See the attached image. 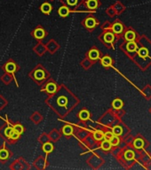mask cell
Segmentation results:
<instances>
[{"label": "cell", "mask_w": 151, "mask_h": 170, "mask_svg": "<svg viewBox=\"0 0 151 170\" xmlns=\"http://www.w3.org/2000/svg\"><path fill=\"white\" fill-rule=\"evenodd\" d=\"M87 163L88 165L93 168H101L103 164H104V159L102 158H101L100 156L98 155H95V154H93L92 156L89 157V159H87Z\"/></svg>", "instance_id": "9a60e30c"}, {"label": "cell", "mask_w": 151, "mask_h": 170, "mask_svg": "<svg viewBox=\"0 0 151 170\" xmlns=\"http://www.w3.org/2000/svg\"><path fill=\"white\" fill-rule=\"evenodd\" d=\"M40 11L42 12V13H44L46 15H49L53 11V6L50 3L45 2L40 5Z\"/></svg>", "instance_id": "1f68e13d"}, {"label": "cell", "mask_w": 151, "mask_h": 170, "mask_svg": "<svg viewBox=\"0 0 151 170\" xmlns=\"http://www.w3.org/2000/svg\"><path fill=\"white\" fill-rule=\"evenodd\" d=\"M111 105H112V109H115V110H116V109H120V108H123V106H124V102H123V100L120 99V98H116V99L113 100Z\"/></svg>", "instance_id": "b9f144b4"}, {"label": "cell", "mask_w": 151, "mask_h": 170, "mask_svg": "<svg viewBox=\"0 0 151 170\" xmlns=\"http://www.w3.org/2000/svg\"><path fill=\"white\" fill-rule=\"evenodd\" d=\"M132 144L136 150H147V148L149 146V141L141 135L133 136Z\"/></svg>", "instance_id": "9c48e42d"}, {"label": "cell", "mask_w": 151, "mask_h": 170, "mask_svg": "<svg viewBox=\"0 0 151 170\" xmlns=\"http://www.w3.org/2000/svg\"><path fill=\"white\" fill-rule=\"evenodd\" d=\"M141 93L143 95V97L147 99V100H150L151 99V86L149 84L145 85L142 89H141Z\"/></svg>", "instance_id": "8d00e7d4"}, {"label": "cell", "mask_w": 151, "mask_h": 170, "mask_svg": "<svg viewBox=\"0 0 151 170\" xmlns=\"http://www.w3.org/2000/svg\"><path fill=\"white\" fill-rule=\"evenodd\" d=\"M111 26H112V22H110L109 21H106V22L101 26V29H102V31H103V30L111 29Z\"/></svg>", "instance_id": "681fc988"}, {"label": "cell", "mask_w": 151, "mask_h": 170, "mask_svg": "<svg viewBox=\"0 0 151 170\" xmlns=\"http://www.w3.org/2000/svg\"><path fill=\"white\" fill-rule=\"evenodd\" d=\"M100 147L104 152H109L113 148L112 145H111V144H110V142H109V140H108L106 138H104L103 140H101L100 142Z\"/></svg>", "instance_id": "e575fe53"}, {"label": "cell", "mask_w": 151, "mask_h": 170, "mask_svg": "<svg viewBox=\"0 0 151 170\" xmlns=\"http://www.w3.org/2000/svg\"><path fill=\"white\" fill-rule=\"evenodd\" d=\"M46 46L47 52H48L50 54H54L56 52H58L59 50H60V45H59L58 43H57L54 39L49 40L48 43L46 45Z\"/></svg>", "instance_id": "7402d4cb"}, {"label": "cell", "mask_w": 151, "mask_h": 170, "mask_svg": "<svg viewBox=\"0 0 151 170\" xmlns=\"http://www.w3.org/2000/svg\"><path fill=\"white\" fill-rule=\"evenodd\" d=\"M120 121L117 120L115 116V113H114V110L113 109H109L107 113H105L101 118L99 120V122L101 123L104 126H108V127H112L116 123H118Z\"/></svg>", "instance_id": "52a82bcc"}, {"label": "cell", "mask_w": 151, "mask_h": 170, "mask_svg": "<svg viewBox=\"0 0 151 170\" xmlns=\"http://www.w3.org/2000/svg\"><path fill=\"white\" fill-rule=\"evenodd\" d=\"M75 128H76L73 127L72 125H65V126H63L62 128H61V134L64 136H66V137L69 138V137H70V136H72L74 135Z\"/></svg>", "instance_id": "4316f807"}, {"label": "cell", "mask_w": 151, "mask_h": 170, "mask_svg": "<svg viewBox=\"0 0 151 170\" xmlns=\"http://www.w3.org/2000/svg\"><path fill=\"white\" fill-rule=\"evenodd\" d=\"M7 105H8V101L3 96L0 95V110H3Z\"/></svg>", "instance_id": "c3c4849f"}, {"label": "cell", "mask_w": 151, "mask_h": 170, "mask_svg": "<svg viewBox=\"0 0 151 170\" xmlns=\"http://www.w3.org/2000/svg\"><path fill=\"white\" fill-rule=\"evenodd\" d=\"M12 155V152L5 146V144H3V145L0 147V161L2 163L6 162L11 158Z\"/></svg>", "instance_id": "ac0fdd59"}, {"label": "cell", "mask_w": 151, "mask_h": 170, "mask_svg": "<svg viewBox=\"0 0 151 170\" xmlns=\"http://www.w3.org/2000/svg\"><path fill=\"white\" fill-rule=\"evenodd\" d=\"M74 135L77 136L80 141L84 140V138H86L87 136L90 135L89 131H87L84 128H75V132Z\"/></svg>", "instance_id": "f1b7e54d"}, {"label": "cell", "mask_w": 151, "mask_h": 170, "mask_svg": "<svg viewBox=\"0 0 151 170\" xmlns=\"http://www.w3.org/2000/svg\"><path fill=\"white\" fill-rule=\"evenodd\" d=\"M12 80H15L14 79V76L11 75V74H9V73H5V74H3L1 76H0V81L4 83V84H5V85H8V84H10L11 82H12Z\"/></svg>", "instance_id": "4dcf8cb0"}, {"label": "cell", "mask_w": 151, "mask_h": 170, "mask_svg": "<svg viewBox=\"0 0 151 170\" xmlns=\"http://www.w3.org/2000/svg\"><path fill=\"white\" fill-rule=\"evenodd\" d=\"M46 103L58 114L65 117L80 103V100L64 85H59L57 91L49 95Z\"/></svg>", "instance_id": "6da1fadb"}, {"label": "cell", "mask_w": 151, "mask_h": 170, "mask_svg": "<svg viewBox=\"0 0 151 170\" xmlns=\"http://www.w3.org/2000/svg\"><path fill=\"white\" fill-rule=\"evenodd\" d=\"M144 150H136L132 143H127L123 148H121L116 154L117 161L125 168H131L140 159L142 152Z\"/></svg>", "instance_id": "3957f363"}, {"label": "cell", "mask_w": 151, "mask_h": 170, "mask_svg": "<svg viewBox=\"0 0 151 170\" xmlns=\"http://www.w3.org/2000/svg\"><path fill=\"white\" fill-rule=\"evenodd\" d=\"M31 35L37 41H42L47 35V31L44 27H42L41 25H38L31 31Z\"/></svg>", "instance_id": "5bb4252c"}, {"label": "cell", "mask_w": 151, "mask_h": 170, "mask_svg": "<svg viewBox=\"0 0 151 170\" xmlns=\"http://www.w3.org/2000/svg\"><path fill=\"white\" fill-rule=\"evenodd\" d=\"M119 48L123 51L124 53H125V55L130 58L131 59H132V58L135 56L136 52H137V44L135 41H130V42H125L123 41L120 45Z\"/></svg>", "instance_id": "8992f818"}, {"label": "cell", "mask_w": 151, "mask_h": 170, "mask_svg": "<svg viewBox=\"0 0 151 170\" xmlns=\"http://www.w3.org/2000/svg\"><path fill=\"white\" fill-rule=\"evenodd\" d=\"M92 136L96 143H100L101 140L104 139V132L102 129H96L92 133Z\"/></svg>", "instance_id": "f546056e"}, {"label": "cell", "mask_w": 151, "mask_h": 170, "mask_svg": "<svg viewBox=\"0 0 151 170\" xmlns=\"http://www.w3.org/2000/svg\"><path fill=\"white\" fill-rule=\"evenodd\" d=\"M77 119L78 122H85L90 119L91 113L90 112L86 109V108H82L78 112H77Z\"/></svg>", "instance_id": "603a6c76"}, {"label": "cell", "mask_w": 151, "mask_h": 170, "mask_svg": "<svg viewBox=\"0 0 151 170\" xmlns=\"http://www.w3.org/2000/svg\"><path fill=\"white\" fill-rule=\"evenodd\" d=\"M114 110V113H115V116H116V118L117 120H119V121H121L122 120V118L125 116V111L123 109V108H120V109H113Z\"/></svg>", "instance_id": "ee69618b"}, {"label": "cell", "mask_w": 151, "mask_h": 170, "mask_svg": "<svg viewBox=\"0 0 151 170\" xmlns=\"http://www.w3.org/2000/svg\"><path fill=\"white\" fill-rule=\"evenodd\" d=\"M10 168L15 170L29 169L30 167H29V164L25 161V159H22V158H19V159H17L16 160H14L12 164L10 165Z\"/></svg>", "instance_id": "2e32d148"}, {"label": "cell", "mask_w": 151, "mask_h": 170, "mask_svg": "<svg viewBox=\"0 0 151 170\" xmlns=\"http://www.w3.org/2000/svg\"><path fill=\"white\" fill-rule=\"evenodd\" d=\"M44 117L39 112H35L31 116H30V121L34 123V124H39L40 122H42Z\"/></svg>", "instance_id": "d590c367"}, {"label": "cell", "mask_w": 151, "mask_h": 170, "mask_svg": "<svg viewBox=\"0 0 151 170\" xmlns=\"http://www.w3.org/2000/svg\"><path fill=\"white\" fill-rule=\"evenodd\" d=\"M12 133H13L12 126H11L8 122H6L5 123H4L0 127V136L2 138H4V140L5 142H7V143L9 142Z\"/></svg>", "instance_id": "30bf717a"}, {"label": "cell", "mask_w": 151, "mask_h": 170, "mask_svg": "<svg viewBox=\"0 0 151 170\" xmlns=\"http://www.w3.org/2000/svg\"><path fill=\"white\" fill-rule=\"evenodd\" d=\"M48 135H49V137H50V141L51 142H57L59 139L60 138V136H61V133L59 131L58 129H56V128H53L50 133H48Z\"/></svg>", "instance_id": "d6a6232c"}, {"label": "cell", "mask_w": 151, "mask_h": 170, "mask_svg": "<svg viewBox=\"0 0 151 170\" xmlns=\"http://www.w3.org/2000/svg\"><path fill=\"white\" fill-rule=\"evenodd\" d=\"M48 141H50V137H49V135H48L47 133H43V134H41L40 136L38 137V142H39L41 145L46 143Z\"/></svg>", "instance_id": "f6af8a7d"}, {"label": "cell", "mask_w": 151, "mask_h": 170, "mask_svg": "<svg viewBox=\"0 0 151 170\" xmlns=\"http://www.w3.org/2000/svg\"><path fill=\"white\" fill-rule=\"evenodd\" d=\"M20 136H21L20 134H18V133H16V132L13 131V133H12V135L11 136V138H10V140H9V142H8V144H14L15 142L18 141V139L20 138Z\"/></svg>", "instance_id": "7dc6e473"}, {"label": "cell", "mask_w": 151, "mask_h": 170, "mask_svg": "<svg viewBox=\"0 0 151 170\" xmlns=\"http://www.w3.org/2000/svg\"><path fill=\"white\" fill-rule=\"evenodd\" d=\"M90 60H92L93 63H95L97 60H99L101 57H102V54H101V52H100V50L97 48V47H95V46H93L87 52H86V56Z\"/></svg>", "instance_id": "e0dca14e"}, {"label": "cell", "mask_w": 151, "mask_h": 170, "mask_svg": "<svg viewBox=\"0 0 151 170\" xmlns=\"http://www.w3.org/2000/svg\"><path fill=\"white\" fill-rule=\"evenodd\" d=\"M47 165H48V162H47L46 158H45L43 156H39L34 161V166L36 169H45L47 167Z\"/></svg>", "instance_id": "cb8c5ba5"}, {"label": "cell", "mask_w": 151, "mask_h": 170, "mask_svg": "<svg viewBox=\"0 0 151 170\" xmlns=\"http://www.w3.org/2000/svg\"><path fill=\"white\" fill-rule=\"evenodd\" d=\"M12 129H13L14 132L20 134L21 136L23 134L24 131H25V128H24L23 125L21 124V123H15V124L12 125Z\"/></svg>", "instance_id": "60d3db41"}, {"label": "cell", "mask_w": 151, "mask_h": 170, "mask_svg": "<svg viewBox=\"0 0 151 170\" xmlns=\"http://www.w3.org/2000/svg\"><path fill=\"white\" fill-rule=\"evenodd\" d=\"M33 51H34V52H35L36 55H38V56H43L47 52L46 46L45 44H43L41 41H39V43L36 44V45L34 46Z\"/></svg>", "instance_id": "484cf974"}, {"label": "cell", "mask_w": 151, "mask_h": 170, "mask_svg": "<svg viewBox=\"0 0 151 170\" xmlns=\"http://www.w3.org/2000/svg\"><path fill=\"white\" fill-rule=\"evenodd\" d=\"M112 6L114 7L115 11H116V15H119V14H121L122 12H124L125 11V6L120 1H116Z\"/></svg>", "instance_id": "74e56055"}, {"label": "cell", "mask_w": 151, "mask_h": 170, "mask_svg": "<svg viewBox=\"0 0 151 170\" xmlns=\"http://www.w3.org/2000/svg\"><path fill=\"white\" fill-rule=\"evenodd\" d=\"M109 142H110L112 147L116 148L117 147V146L119 145V144L121 143V138H120V136H117L114 135V136L109 139Z\"/></svg>", "instance_id": "7bdbcfd3"}, {"label": "cell", "mask_w": 151, "mask_h": 170, "mask_svg": "<svg viewBox=\"0 0 151 170\" xmlns=\"http://www.w3.org/2000/svg\"><path fill=\"white\" fill-rule=\"evenodd\" d=\"M101 63L102 65V67L105 68H109L111 67H113V64H114V61H113V58L108 55H104L102 56L101 58Z\"/></svg>", "instance_id": "83f0119b"}, {"label": "cell", "mask_w": 151, "mask_h": 170, "mask_svg": "<svg viewBox=\"0 0 151 170\" xmlns=\"http://www.w3.org/2000/svg\"><path fill=\"white\" fill-rule=\"evenodd\" d=\"M125 127H127V126L125 124H122V122H121V121H120L118 123H116V124H115L114 126L111 127V130H112V132H113V134H114L115 136H120V138H121V137L124 136V134H125Z\"/></svg>", "instance_id": "ffe728a7"}, {"label": "cell", "mask_w": 151, "mask_h": 170, "mask_svg": "<svg viewBox=\"0 0 151 170\" xmlns=\"http://www.w3.org/2000/svg\"><path fill=\"white\" fill-rule=\"evenodd\" d=\"M149 113H151V107H150V108H149Z\"/></svg>", "instance_id": "f907efd6"}, {"label": "cell", "mask_w": 151, "mask_h": 170, "mask_svg": "<svg viewBox=\"0 0 151 170\" xmlns=\"http://www.w3.org/2000/svg\"><path fill=\"white\" fill-rule=\"evenodd\" d=\"M138 36H139V35L137 34V32L132 27L125 28V29L122 33V37H123L124 41H125V42L135 41Z\"/></svg>", "instance_id": "7c38bea8"}, {"label": "cell", "mask_w": 151, "mask_h": 170, "mask_svg": "<svg viewBox=\"0 0 151 170\" xmlns=\"http://www.w3.org/2000/svg\"><path fill=\"white\" fill-rule=\"evenodd\" d=\"M100 24L99 21L97 20V18L95 16H93L92 14L86 16L83 21H82L81 25L88 31H93L96 28V27Z\"/></svg>", "instance_id": "ba28073f"}, {"label": "cell", "mask_w": 151, "mask_h": 170, "mask_svg": "<svg viewBox=\"0 0 151 170\" xmlns=\"http://www.w3.org/2000/svg\"><path fill=\"white\" fill-rule=\"evenodd\" d=\"M135 42L138 48L132 60L142 71H145L151 66V41L145 35H139Z\"/></svg>", "instance_id": "7a4b0ae2"}, {"label": "cell", "mask_w": 151, "mask_h": 170, "mask_svg": "<svg viewBox=\"0 0 151 170\" xmlns=\"http://www.w3.org/2000/svg\"><path fill=\"white\" fill-rule=\"evenodd\" d=\"M60 3L66 6H68L72 10V12H75L77 11L78 5L84 2V0H60Z\"/></svg>", "instance_id": "d6986e66"}, {"label": "cell", "mask_w": 151, "mask_h": 170, "mask_svg": "<svg viewBox=\"0 0 151 170\" xmlns=\"http://www.w3.org/2000/svg\"><path fill=\"white\" fill-rule=\"evenodd\" d=\"M93 64H94V63H93L92 60H90L87 57H85V58L82 60L81 63H80L81 67L84 68V69H89V68L93 66Z\"/></svg>", "instance_id": "ab89813d"}, {"label": "cell", "mask_w": 151, "mask_h": 170, "mask_svg": "<svg viewBox=\"0 0 151 170\" xmlns=\"http://www.w3.org/2000/svg\"><path fill=\"white\" fill-rule=\"evenodd\" d=\"M53 149H54V147H53V142H51V141H48V142L42 145V151L44 152H46V154L51 153L53 151Z\"/></svg>", "instance_id": "f35d334b"}, {"label": "cell", "mask_w": 151, "mask_h": 170, "mask_svg": "<svg viewBox=\"0 0 151 170\" xmlns=\"http://www.w3.org/2000/svg\"><path fill=\"white\" fill-rule=\"evenodd\" d=\"M2 69H3L5 73H9V74H11V75H12L14 76V74L20 69V68H19V66L17 65V63H16L13 59L10 58L8 61H6V62L3 65Z\"/></svg>", "instance_id": "4fadbf2b"}, {"label": "cell", "mask_w": 151, "mask_h": 170, "mask_svg": "<svg viewBox=\"0 0 151 170\" xmlns=\"http://www.w3.org/2000/svg\"><path fill=\"white\" fill-rule=\"evenodd\" d=\"M106 13L108 15V17H110V18H114L115 16L116 15V12L115 11V9H114V7L111 5V6H109L108 9H106Z\"/></svg>", "instance_id": "bcb514c9"}, {"label": "cell", "mask_w": 151, "mask_h": 170, "mask_svg": "<svg viewBox=\"0 0 151 170\" xmlns=\"http://www.w3.org/2000/svg\"><path fill=\"white\" fill-rule=\"evenodd\" d=\"M98 38L108 49L114 48L115 44H116V35L114 34V32L111 29L103 30Z\"/></svg>", "instance_id": "5b68a950"}, {"label": "cell", "mask_w": 151, "mask_h": 170, "mask_svg": "<svg viewBox=\"0 0 151 170\" xmlns=\"http://www.w3.org/2000/svg\"><path fill=\"white\" fill-rule=\"evenodd\" d=\"M84 3H85V5H86L88 11L91 12L96 11L101 5L100 0H86V1H84Z\"/></svg>", "instance_id": "d4e9b609"}, {"label": "cell", "mask_w": 151, "mask_h": 170, "mask_svg": "<svg viewBox=\"0 0 151 170\" xmlns=\"http://www.w3.org/2000/svg\"><path fill=\"white\" fill-rule=\"evenodd\" d=\"M58 87L59 85L56 83V82L50 78L44 83V86L42 87L41 91H45V92H46L48 95H52V94H53L55 91H57Z\"/></svg>", "instance_id": "8fae6325"}, {"label": "cell", "mask_w": 151, "mask_h": 170, "mask_svg": "<svg viewBox=\"0 0 151 170\" xmlns=\"http://www.w3.org/2000/svg\"><path fill=\"white\" fill-rule=\"evenodd\" d=\"M71 12H72V10L70 8H69L68 6L64 5H61L58 9V14L62 18H65V17L69 16V14L71 13Z\"/></svg>", "instance_id": "836d02e7"}, {"label": "cell", "mask_w": 151, "mask_h": 170, "mask_svg": "<svg viewBox=\"0 0 151 170\" xmlns=\"http://www.w3.org/2000/svg\"><path fill=\"white\" fill-rule=\"evenodd\" d=\"M29 76L38 85H43L47 80L51 78L49 72L42 64L36 65V67L29 73Z\"/></svg>", "instance_id": "277c9868"}, {"label": "cell", "mask_w": 151, "mask_h": 170, "mask_svg": "<svg viewBox=\"0 0 151 170\" xmlns=\"http://www.w3.org/2000/svg\"><path fill=\"white\" fill-rule=\"evenodd\" d=\"M125 25L120 20H116L114 22H112V26H111V30L114 32V34L116 35H122L124 29H125Z\"/></svg>", "instance_id": "44dd1931"}]
</instances>
